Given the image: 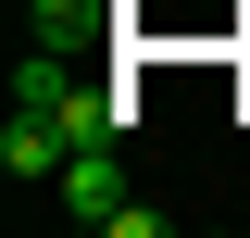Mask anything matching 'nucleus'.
<instances>
[{
	"label": "nucleus",
	"mask_w": 250,
	"mask_h": 238,
	"mask_svg": "<svg viewBox=\"0 0 250 238\" xmlns=\"http://www.w3.org/2000/svg\"><path fill=\"white\" fill-rule=\"evenodd\" d=\"M50 188H62V213H75V226H113V213H125V163H113V138H75Z\"/></svg>",
	"instance_id": "f257e3e1"
},
{
	"label": "nucleus",
	"mask_w": 250,
	"mask_h": 238,
	"mask_svg": "<svg viewBox=\"0 0 250 238\" xmlns=\"http://www.w3.org/2000/svg\"><path fill=\"white\" fill-rule=\"evenodd\" d=\"M62 150H75V138H62L50 113H25V100H13V125H0V176H13V188H50Z\"/></svg>",
	"instance_id": "f03ea898"
},
{
	"label": "nucleus",
	"mask_w": 250,
	"mask_h": 238,
	"mask_svg": "<svg viewBox=\"0 0 250 238\" xmlns=\"http://www.w3.org/2000/svg\"><path fill=\"white\" fill-rule=\"evenodd\" d=\"M25 25L50 38V50H88V38L113 25V0H25Z\"/></svg>",
	"instance_id": "7ed1b4c3"
},
{
	"label": "nucleus",
	"mask_w": 250,
	"mask_h": 238,
	"mask_svg": "<svg viewBox=\"0 0 250 238\" xmlns=\"http://www.w3.org/2000/svg\"><path fill=\"white\" fill-rule=\"evenodd\" d=\"M238 113H250V88H238Z\"/></svg>",
	"instance_id": "20e7f679"
}]
</instances>
